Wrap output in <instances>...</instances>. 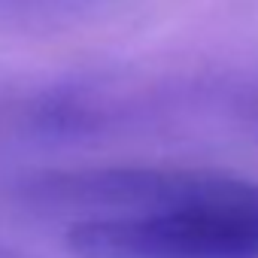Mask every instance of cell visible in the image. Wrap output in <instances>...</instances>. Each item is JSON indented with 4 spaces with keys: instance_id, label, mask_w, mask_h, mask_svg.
Wrapping results in <instances>:
<instances>
[{
    "instance_id": "6da1fadb",
    "label": "cell",
    "mask_w": 258,
    "mask_h": 258,
    "mask_svg": "<svg viewBox=\"0 0 258 258\" xmlns=\"http://www.w3.org/2000/svg\"><path fill=\"white\" fill-rule=\"evenodd\" d=\"M28 198L67 213L76 258H258V182L182 167L43 176Z\"/></svg>"
},
{
    "instance_id": "7a4b0ae2",
    "label": "cell",
    "mask_w": 258,
    "mask_h": 258,
    "mask_svg": "<svg viewBox=\"0 0 258 258\" xmlns=\"http://www.w3.org/2000/svg\"><path fill=\"white\" fill-rule=\"evenodd\" d=\"M0 258H16V255H10V252H4V249H0Z\"/></svg>"
}]
</instances>
